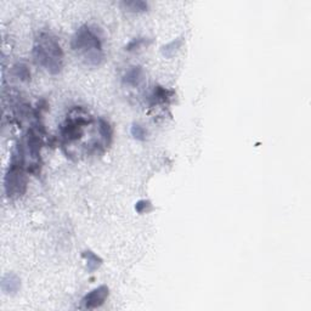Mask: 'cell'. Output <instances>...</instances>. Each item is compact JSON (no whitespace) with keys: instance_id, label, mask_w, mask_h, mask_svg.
Segmentation results:
<instances>
[{"instance_id":"obj_1","label":"cell","mask_w":311,"mask_h":311,"mask_svg":"<svg viewBox=\"0 0 311 311\" xmlns=\"http://www.w3.org/2000/svg\"><path fill=\"white\" fill-rule=\"evenodd\" d=\"M71 47L87 66L98 67L103 63L104 57L103 43L91 27H79L72 38Z\"/></svg>"},{"instance_id":"obj_2","label":"cell","mask_w":311,"mask_h":311,"mask_svg":"<svg viewBox=\"0 0 311 311\" xmlns=\"http://www.w3.org/2000/svg\"><path fill=\"white\" fill-rule=\"evenodd\" d=\"M33 56L37 65L45 69L48 73L56 76L62 71L63 52L57 39L48 32H43L34 42Z\"/></svg>"},{"instance_id":"obj_3","label":"cell","mask_w":311,"mask_h":311,"mask_svg":"<svg viewBox=\"0 0 311 311\" xmlns=\"http://www.w3.org/2000/svg\"><path fill=\"white\" fill-rule=\"evenodd\" d=\"M5 192L11 200L21 197L25 195L27 190V176H26V155L23 145L16 146L13 151L11 162L5 174Z\"/></svg>"},{"instance_id":"obj_4","label":"cell","mask_w":311,"mask_h":311,"mask_svg":"<svg viewBox=\"0 0 311 311\" xmlns=\"http://www.w3.org/2000/svg\"><path fill=\"white\" fill-rule=\"evenodd\" d=\"M90 123V118L82 108H76L61 125V141L63 147L71 146L84 135V128Z\"/></svg>"},{"instance_id":"obj_5","label":"cell","mask_w":311,"mask_h":311,"mask_svg":"<svg viewBox=\"0 0 311 311\" xmlns=\"http://www.w3.org/2000/svg\"><path fill=\"white\" fill-rule=\"evenodd\" d=\"M40 147H42V138L38 128L32 127L26 136L25 155L29 157V164L27 165L28 171L32 174H38L40 168Z\"/></svg>"},{"instance_id":"obj_6","label":"cell","mask_w":311,"mask_h":311,"mask_svg":"<svg viewBox=\"0 0 311 311\" xmlns=\"http://www.w3.org/2000/svg\"><path fill=\"white\" fill-rule=\"evenodd\" d=\"M109 294V289L107 286H100L93 289L82 299V305L84 309H96L104 304Z\"/></svg>"},{"instance_id":"obj_7","label":"cell","mask_w":311,"mask_h":311,"mask_svg":"<svg viewBox=\"0 0 311 311\" xmlns=\"http://www.w3.org/2000/svg\"><path fill=\"white\" fill-rule=\"evenodd\" d=\"M0 286H1V291L4 292L5 294H16L20 291L21 281L15 273L9 272L6 273V275L2 276Z\"/></svg>"},{"instance_id":"obj_8","label":"cell","mask_w":311,"mask_h":311,"mask_svg":"<svg viewBox=\"0 0 311 311\" xmlns=\"http://www.w3.org/2000/svg\"><path fill=\"white\" fill-rule=\"evenodd\" d=\"M144 79V71L140 66H134L125 72L123 83L129 87H138Z\"/></svg>"},{"instance_id":"obj_9","label":"cell","mask_w":311,"mask_h":311,"mask_svg":"<svg viewBox=\"0 0 311 311\" xmlns=\"http://www.w3.org/2000/svg\"><path fill=\"white\" fill-rule=\"evenodd\" d=\"M98 130L99 134H100V138L104 146H109V144L112 141V135H113V131H112V127L109 125V123L107 120L103 119V118H100L98 122Z\"/></svg>"},{"instance_id":"obj_10","label":"cell","mask_w":311,"mask_h":311,"mask_svg":"<svg viewBox=\"0 0 311 311\" xmlns=\"http://www.w3.org/2000/svg\"><path fill=\"white\" fill-rule=\"evenodd\" d=\"M170 98H173V91H169L162 87H156L150 96V100H151V104H156L167 103Z\"/></svg>"},{"instance_id":"obj_11","label":"cell","mask_w":311,"mask_h":311,"mask_svg":"<svg viewBox=\"0 0 311 311\" xmlns=\"http://www.w3.org/2000/svg\"><path fill=\"white\" fill-rule=\"evenodd\" d=\"M123 9L128 12H145L149 9V4L146 1H141V0H133V1H123L120 2Z\"/></svg>"},{"instance_id":"obj_12","label":"cell","mask_w":311,"mask_h":311,"mask_svg":"<svg viewBox=\"0 0 311 311\" xmlns=\"http://www.w3.org/2000/svg\"><path fill=\"white\" fill-rule=\"evenodd\" d=\"M82 256L83 258L87 260V267L89 272L96 271L103 265V259L96 256L95 253H93L91 251H85Z\"/></svg>"},{"instance_id":"obj_13","label":"cell","mask_w":311,"mask_h":311,"mask_svg":"<svg viewBox=\"0 0 311 311\" xmlns=\"http://www.w3.org/2000/svg\"><path fill=\"white\" fill-rule=\"evenodd\" d=\"M182 45V38H176L173 42H170L165 47L162 48V53L163 56H165L167 58H171L176 52H179V49Z\"/></svg>"},{"instance_id":"obj_14","label":"cell","mask_w":311,"mask_h":311,"mask_svg":"<svg viewBox=\"0 0 311 311\" xmlns=\"http://www.w3.org/2000/svg\"><path fill=\"white\" fill-rule=\"evenodd\" d=\"M13 74L23 82H28L31 79V72H29L28 67L23 63H17L13 66Z\"/></svg>"},{"instance_id":"obj_15","label":"cell","mask_w":311,"mask_h":311,"mask_svg":"<svg viewBox=\"0 0 311 311\" xmlns=\"http://www.w3.org/2000/svg\"><path fill=\"white\" fill-rule=\"evenodd\" d=\"M131 136H133L135 140H139V141H145L146 140V130L144 129V127H141L140 124H133V127H131Z\"/></svg>"},{"instance_id":"obj_16","label":"cell","mask_w":311,"mask_h":311,"mask_svg":"<svg viewBox=\"0 0 311 311\" xmlns=\"http://www.w3.org/2000/svg\"><path fill=\"white\" fill-rule=\"evenodd\" d=\"M147 43H149L147 38H135L131 40L129 44L125 47V50H127V52H134V50L140 49L143 45H147Z\"/></svg>"},{"instance_id":"obj_17","label":"cell","mask_w":311,"mask_h":311,"mask_svg":"<svg viewBox=\"0 0 311 311\" xmlns=\"http://www.w3.org/2000/svg\"><path fill=\"white\" fill-rule=\"evenodd\" d=\"M151 209H152L151 202H150V201H147V200H140L135 205V210L138 211L139 214L147 213V211H150Z\"/></svg>"}]
</instances>
